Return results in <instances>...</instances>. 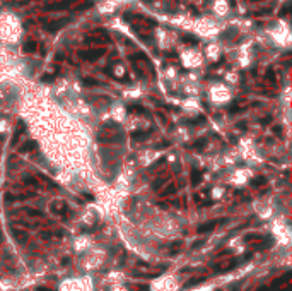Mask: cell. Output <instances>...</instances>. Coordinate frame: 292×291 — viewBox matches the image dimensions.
<instances>
[{
    "label": "cell",
    "instance_id": "cell-1",
    "mask_svg": "<svg viewBox=\"0 0 292 291\" xmlns=\"http://www.w3.org/2000/svg\"><path fill=\"white\" fill-rule=\"evenodd\" d=\"M22 21L12 10L0 12V41L7 45H15L22 40Z\"/></svg>",
    "mask_w": 292,
    "mask_h": 291
},
{
    "label": "cell",
    "instance_id": "cell-2",
    "mask_svg": "<svg viewBox=\"0 0 292 291\" xmlns=\"http://www.w3.org/2000/svg\"><path fill=\"white\" fill-rule=\"evenodd\" d=\"M191 29L195 33H198L202 38H212V36H215L219 33L220 26L214 17H202V19H198V21L191 24Z\"/></svg>",
    "mask_w": 292,
    "mask_h": 291
},
{
    "label": "cell",
    "instance_id": "cell-3",
    "mask_svg": "<svg viewBox=\"0 0 292 291\" xmlns=\"http://www.w3.org/2000/svg\"><path fill=\"white\" fill-rule=\"evenodd\" d=\"M270 36H272V40L277 45L280 46H289V43H291V28H289V24L285 21H275L273 22V26H270Z\"/></svg>",
    "mask_w": 292,
    "mask_h": 291
},
{
    "label": "cell",
    "instance_id": "cell-4",
    "mask_svg": "<svg viewBox=\"0 0 292 291\" xmlns=\"http://www.w3.org/2000/svg\"><path fill=\"white\" fill-rule=\"evenodd\" d=\"M212 15L214 19H225L231 14V4L229 0H212Z\"/></svg>",
    "mask_w": 292,
    "mask_h": 291
},
{
    "label": "cell",
    "instance_id": "cell-5",
    "mask_svg": "<svg viewBox=\"0 0 292 291\" xmlns=\"http://www.w3.org/2000/svg\"><path fill=\"white\" fill-rule=\"evenodd\" d=\"M130 2H133V0H102L99 4V12L101 14H111L116 10V7H120L123 4H130Z\"/></svg>",
    "mask_w": 292,
    "mask_h": 291
},
{
    "label": "cell",
    "instance_id": "cell-6",
    "mask_svg": "<svg viewBox=\"0 0 292 291\" xmlns=\"http://www.w3.org/2000/svg\"><path fill=\"white\" fill-rule=\"evenodd\" d=\"M156 40H157V43H159V46L166 48V46H169L171 41H173V35H171L168 29L159 28V29H157V33H156Z\"/></svg>",
    "mask_w": 292,
    "mask_h": 291
},
{
    "label": "cell",
    "instance_id": "cell-7",
    "mask_svg": "<svg viewBox=\"0 0 292 291\" xmlns=\"http://www.w3.org/2000/svg\"><path fill=\"white\" fill-rule=\"evenodd\" d=\"M181 60L184 62V65H190V62H198L200 60V53L197 51V48H186L181 53Z\"/></svg>",
    "mask_w": 292,
    "mask_h": 291
},
{
    "label": "cell",
    "instance_id": "cell-8",
    "mask_svg": "<svg viewBox=\"0 0 292 291\" xmlns=\"http://www.w3.org/2000/svg\"><path fill=\"white\" fill-rule=\"evenodd\" d=\"M207 55L210 57V58H214V60H217L219 55H220L217 45H209V46H207Z\"/></svg>",
    "mask_w": 292,
    "mask_h": 291
},
{
    "label": "cell",
    "instance_id": "cell-9",
    "mask_svg": "<svg viewBox=\"0 0 292 291\" xmlns=\"http://www.w3.org/2000/svg\"><path fill=\"white\" fill-rule=\"evenodd\" d=\"M289 281H291V274L287 272V274H284V276L280 277V279H275L272 286H273V288H282V286H284V284H287Z\"/></svg>",
    "mask_w": 292,
    "mask_h": 291
},
{
    "label": "cell",
    "instance_id": "cell-10",
    "mask_svg": "<svg viewBox=\"0 0 292 291\" xmlns=\"http://www.w3.org/2000/svg\"><path fill=\"white\" fill-rule=\"evenodd\" d=\"M217 226V221L214 223H207V224H202V226H198V233H207V231H212V229Z\"/></svg>",
    "mask_w": 292,
    "mask_h": 291
},
{
    "label": "cell",
    "instance_id": "cell-11",
    "mask_svg": "<svg viewBox=\"0 0 292 291\" xmlns=\"http://www.w3.org/2000/svg\"><path fill=\"white\" fill-rule=\"evenodd\" d=\"M34 147H36V142L29 140V142H26V144H24L22 147H20L19 151H20V153H26V151H29V149H34Z\"/></svg>",
    "mask_w": 292,
    "mask_h": 291
},
{
    "label": "cell",
    "instance_id": "cell-12",
    "mask_svg": "<svg viewBox=\"0 0 292 291\" xmlns=\"http://www.w3.org/2000/svg\"><path fill=\"white\" fill-rule=\"evenodd\" d=\"M191 182H193V185L200 183V182H202V173H200V171H193V173H191Z\"/></svg>",
    "mask_w": 292,
    "mask_h": 291
},
{
    "label": "cell",
    "instance_id": "cell-13",
    "mask_svg": "<svg viewBox=\"0 0 292 291\" xmlns=\"http://www.w3.org/2000/svg\"><path fill=\"white\" fill-rule=\"evenodd\" d=\"M263 183H266V180L263 176H258V178L251 180V187H260V185H263Z\"/></svg>",
    "mask_w": 292,
    "mask_h": 291
},
{
    "label": "cell",
    "instance_id": "cell-14",
    "mask_svg": "<svg viewBox=\"0 0 292 291\" xmlns=\"http://www.w3.org/2000/svg\"><path fill=\"white\" fill-rule=\"evenodd\" d=\"M174 192H176V185H174V183H171L169 187L164 190V194H162V195H171V194H174Z\"/></svg>",
    "mask_w": 292,
    "mask_h": 291
},
{
    "label": "cell",
    "instance_id": "cell-15",
    "mask_svg": "<svg viewBox=\"0 0 292 291\" xmlns=\"http://www.w3.org/2000/svg\"><path fill=\"white\" fill-rule=\"evenodd\" d=\"M205 144H207V140H205V139H200L198 142H195V146H193V147H195V149H203Z\"/></svg>",
    "mask_w": 292,
    "mask_h": 291
},
{
    "label": "cell",
    "instance_id": "cell-16",
    "mask_svg": "<svg viewBox=\"0 0 292 291\" xmlns=\"http://www.w3.org/2000/svg\"><path fill=\"white\" fill-rule=\"evenodd\" d=\"M27 212H29V216H34V218H41V216H43V212L38 211V209H29Z\"/></svg>",
    "mask_w": 292,
    "mask_h": 291
},
{
    "label": "cell",
    "instance_id": "cell-17",
    "mask_svg": "<svg viewBox=\"0 0 292 291\" xmlns=\"http://www.w3.org/2000/svg\"><path fill=\"white\" fill-rule=\"evenodd\" d=\"M202 281H203V277H198V279L195 277V279L188 281V283H186V286H193V284H198V283H202Z\"/></svg>",
    "mask_w": 292,
    "mask_h": 291
},
{
    "label": "cell",
    "instance_id": "cell-18",
    "mask_svg": "<svg viewBox=\"0 0 292 291\" xmlns=\"http://www.w3.org/2000/svg\"><path fill=\"white\" fill-rule=\"evenodd\" d=\"M162 178H159V182H154V185H152V187H154V188H159V187H161V185H162Z\"/></svg>",
    "mask_w": 292,
    "mask_h": 291
},
{
    "label": "cell",
    "instance_id": "cell-19",
    "mask_svg": "<svg viewBox=\"0 0 292 291\" xmlns=\"http://www.w3.org/2000/svg\"><path fill=\"white\" fill-rule=\"evenodd\" d=\"M205 243V240H198V242H195L193 243V248H197V247H200V245H203Z\"/></svg>",
    "mask_w": 292,
    "mask_h": 291
},
{
    "label": "cell",
    "instance_id": "cell-20",
    "mask_svg": "<svg viewBox=\"0 0 292 291\" xmlns=\"http://www.w3.org/2000/svg\"><path fill=\"white\" fill-rule=\"evenodd\" d=\"M178 247H181V242H176V243H173V250H178Z\"/></svg>",
    "mask_w": 292,
    "mask_h": 291
},
{
    "label": "cell",
    "instance_id": "cell-21",
    "mask_svg": "<svg viewBox=\"0 0 292 291\" xmlns=\"http://www.w3.org/2000/svg\"><path fill=\"white\" fill-rule=\"evenodd\" d=\"M258 291H268V290H266V288H260Z\"/></svg>",
    "mask_w": 292,
    "mask_h": 291
}]
</instances>
